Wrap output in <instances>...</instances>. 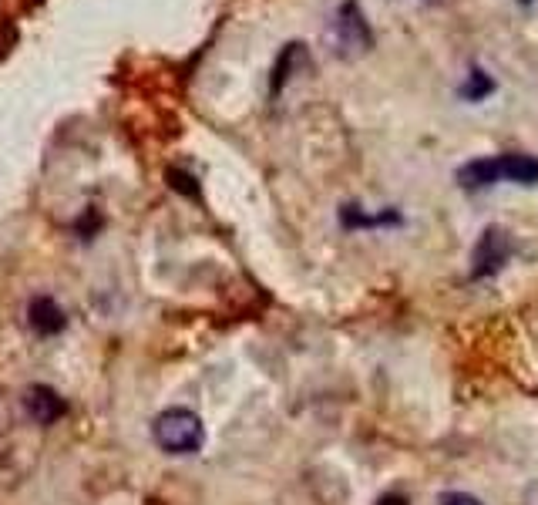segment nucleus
I'll list each match as a JSON object with an SVG mask.
<instances>
[{"label": "nucleus", "instance_id": "0eeeda50", "mask_svg": "<svg viewBox=\"0 0 538 505\" xmlns=\"http://www.w3.org/2000/svg\"><path fill=\"white\" fill-rule=\"evenodd\" d=\"M498 165H502V182L538 186V159L535 155H498Z\"/></svg>", "mask_w": 538, "mask_h": 505}, {"label": "nucleus", "instance_id": "9d476101", "mask_svg": "<svg viewBox=\"0 0 538 505\" xmlns=\"http://www.w3.org/2000/svg\"><path fill=\"white\" fill-rule=\"evenodd\" d=\"M296 54H300V44H286L283 54H280V61H276V68H273V95H280L283 85H286V78H290V71H293V61H296Z\"/></svg>", "mask_w": 538, "mask_h": 505}, {"label": "nucleus", "instance_id": "7ed1b4c3", "mask_svg": "<svg viewBox=\"0 0 538 505\" xmlns=\"http://www.w3.org/2000/svg\"><path fill=\"white\" fill-rule=\"evenodd\" d=\"M333 34L347 51H367L374 48V34H370V24L364 11H360L357 0H343L333 14Z\"/></svg>", "mask_w": 538, "mask_h": 505}, {"label": "nucleus", "instance_id": "6e6552de", "mask_svg": "<svg viewBox=\"0 0 538 505\" xmlns=\"http://www.w3.org/2000/svg\"><path fill=\"white\" fill-rule=\"evenodd\" d=\"M340 223L347 229H364V226H384V223H401L397 213H377V216H367L360 206H343L340 209Z\"/></svg>", "mask_w": 538, "mask_h": 505}, {"label": "nucleus", "instance_id": "39448f33", "mask_svg": "<svg viewBox=\"0 0 538 505\" xmlns=\"http://www.w3.org/2000/svg\"><path fill=\"white\" fill-rule=\"evenodd\" d=\"M27 324H31L37 337H54V334H61L68 320H64L61 303L54 297H34L31 307H27Z\"/></svg>", "mask_w": 538, "mask_h": 505}, {"label": "nucleus", "instance_id": "20e7f679", "mask_svg": "<svg viewBox=\"0 0 538 505\" xmlns=\"http://www.w3.org/2000/svg\"><path fill=\"white\" fill-rule=\"evenodd\" d=\"M24 408H27V418H31L34 425L51 428L64 418L68 404H64V398L51 388V384H31V388L24 391Z\"/></svg>", "mask_w": 538, "mask_h": 505}, {"label": "nucleus", "instance_id": "ddd939ff", "mask_svg": "<svg viewBox=\"0 0 538 505\" xmlns=\"http://www.w3.org/2000/svg\"><path fill=\"white\" fill-rule=\"evenodd\" d=\"M522 4H528V0H522Z\"/></svg>", "mask_w": 538, "mask_h": 505}, {"label": "nucleus", "instance_id": "423d86ee", "mask_svg": "<svg viewBox=\"0 0 538 505\" xmlns=\"http://www.w3.org/2000/svg\"><path fill=\"white\" fill-rule=\"evenodd\" d=\"M458 182L465 189H488V186H495V182H502V165H498V155H495V159H475V162L461 165Z\"/></svg>", "mask_w": 538, "mask_h": 505}, {"label": "nucleus", "instance_id": "f257e3e1", "mask_svg": "<svg viewBox=\"0 0 538 505\" xmlns=\"http://www.w3.org/2000/svg\"><path fill=\"white\" fill-rule=\"evenodd\" d=\"M152 438L165 455H196L206 445V425L189 408H165L152 421Z\"/></svg>", "mask_w": 538, "mask_h": 505}, {"label": "nucleus", "instance_id": "9b49d317", "mask_svg": "<svg viewBox=\"0 0 538 505\" xmlns=\"http://www.w3.org/2000/svg\"><path fill=\"white\" fill-rule=\"evenodd\" d=\"M438 505H485V502H481L478 495H471V492H441Z\"/></svg>", "mask_w": 538, "mask_h": 505}, {"label": "nucleus", "instance_id": "1a4fd4ad", "mask_svg": "<svg viewBox=\"0 0 538 505\" xmlns=\"http://www.w3.org/2000/svg\"><path fill=\"white\" fill-rule=\"evenodd\" d=\"M491 91H495V78L485 75L481 68H475L468 75L465 85H461V98H465V101H481V98H488Z\"/></svg>", "mask_w": 538, "mask_h": 505}, {"label": "nucleus", "instance_id": "f8f14e48", "mask_svg": "<svg viewBox=\"0 0 538 505\" xmlns=\"http://www.w3.org/2000/svg\"><path fill=\"white\" fill-rule=\"evenodd\" d=\"M377 505H411V502H407L401 492H387V495H380Z\"/></svg>", "mask_w": 538, "mask_h": 505}, {"label": "nucleus", "instance_id": "f03ea898", "mask_svg": "<svg viewBox=\"0 0 538 505\" xmlns=\"http://www.w3.org/2000/svg\"><path fill=\"white\" fill-rule=\"evenodd\" d=\"M512 253H515L512 236H508L502 226H488L485 233H481L475 253H471V277L488 280L495 277V273H502L505 263L512 260Z\"/></svg>", "mask_w": 538, "mask_h": 505}]
</instances>
